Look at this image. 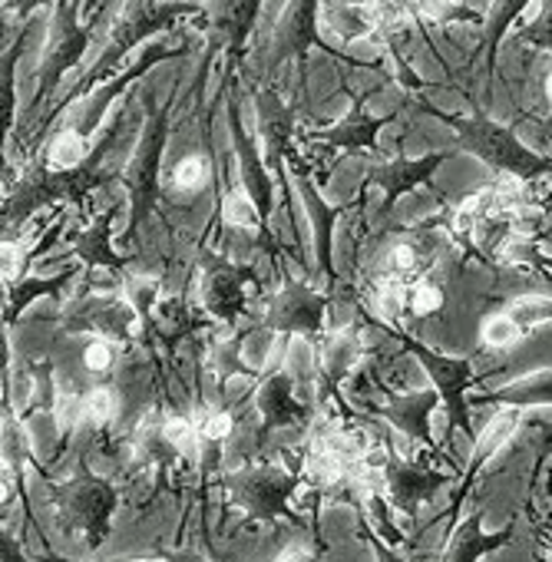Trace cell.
<instances>
[{
	"mask_svg": "<svg viewBox=\"0 0 552 562\" xmlns=\"http://www.w3.org/2000/svg\"><path fill=\"white\" fill-rule=\"evenodd\" d=\"M417 110L430 113L443 126H450L453 139H457V149L476 156L483 166H489L503 179H516V182L529 186V182H536L542 176H552V159H545L536 149H529L526 143H519L512 126L496 123L483 110L473 113V116H463V113H443V110H437V106H430L424 100H417Z\"/></svg>",
	"mask_w": 552,
	"mask_h": 562,
	"instance_id": "cell-2",
	"label": "cell"
},
{
	"mask_svg": "<svg viewBox=\"0 0 552 562\" xmlns=\"http://www.w3.org/2000/svg\"><path fill=\"white\" fill-rule=\"evenodd\" d=\"M44 562H80V559H67V555H44Z\"/></svg>",
	"mask_w": 552,
	"mask_h": 562,
	"instance_id": "cell-44",
	"label": "cell"
},
{
	"mask_svg": "<svg viewBox=\"0 0 552 562\" xmlns=\"http://www.w3.org/2000/svg\"><path fill=\"white\" fill-rule=\"evenodd\" d=\"M519 41L536 50H552V4L536 8V21L519 31Z\"/></svg>",
	"mask_w": 552,
	"mask_h": 562,
	"instance_id": "cell-40",
	"label": "cell"
},
{
	"mask_svg": "<svg viewBox=\"0 0 552 562\" xmlns=\"http://www.w3.org/2000/svg\"><path fill=\"white\" fill-rule=\"evenodd\" d=\"M199 11H202V8H195V4H126L120 24H116L113 34H110L106 50H103V54L97 57V64L74 83V90H70L60 103H54V106L47 110V116L41 120V126H37L34 133H44L64 110H70V106L80 103L83 97H93L97 90H103V87L110 83V77L120 70L123 57H129L143 41H149L153 34H162V31L176 27V21L189 18V14H199ZM116 77H120V74H116Z\"/></svg>",
	"mask_w": 552,
	"mask_h": 562,
	"instance_id": "cell-3",
	"label": "cell"
},
{
	"mask_svg": "<svg viewBox=\"0 0 552 562\" xmlns=\"http://www.w3.org/2000/svg\"><path fill=\"white\" fill-rule=\"evenodd\" d=\"M325 21L335 34H341V41H361V37H374L384 24V8L374 4H325Z\"/></svg>",
	"mask_w": 552,
	"mask_h": 562,
	"instance_id": "cell-28",
	"label": "cell"
},
{
	"mask_svg": "<svg viewBox=\"0 0 552 562\" xmlns=\"http://www.w3.org/2000/svg\"><path fill=\"white\" fill-rule=\"evenodd\" d=\"M371 384H374L378 391H384V404H368V414H378V417L391 420V424H394L401 434H407L414 443L430 447V450L437 453V443H433V437H430V414H433V407L440 404L437 391L430 387V391H414V394H394L378 374H374Z\"/></svg>",
	"mask_w": 552,
	"mask_h": 562,
	"instance_id": "cell-19",
	"label": "cell"
},
{
	"mask_svg": "<svg viewBox=\"0 0 552 562\" xmlns=\"http://www.w3.org/2000/svg\"><path fill=\"white\" fill-rule=\"evenodd\" d=\"M315 351H318V401L338 397V404L345 407L341 384L351 378V371L358 368V361H361V355H364L361 335L351 331V328H345V331H328V338H325Z\"/></svg>",
	"mask_w": 552,
	"mask_h": 562,
	"instance_id": "cell-22",
	"label": "cell"
},
{
	"mask_svg": "<svg viewBox=\"0 0 552 562\" xmlns=\"http://www.w3.org/2000/svg\"><path fill=\"white\" fill-rule=\"evenodd\" d=\"M123 130H126V113L120 110V113H113V123L106 130H100L93 153L83 166H77V169H47L44 162L34 166V172L4 195V212H0V218H4V238L14 235L18 228H24V222L34 212L57 205V202H83L103 182L120 179L116 172L103 169V162H106L110 149H116Z\"/></svg>",
	"mask_w": 552,
	"mask_h": 562,
	"instance_id": "cell-1",
	"label": "cell"
},
{
	"mask_svg": "<svg viewBox=\"0 0 552 562\" xmlns=\"http://www.w3.org/2000/svg\"><path fill=\"white\" fill-rule=\"evenodd\" d=\"M374 322H378V318H374ZM378 328H384L391 338H397L401 348L420 361V368L427 371V378H430V384H433V391H437V397H440V407L447 411L450 427L460 430V434H466V437H476V434H473V414H470L473 407H470V401H466V391L476 384L473 358H450V355H440L437 348H430V345L417 341L414 335L401 331L394 322H378Z\"/></svg>",
	"mask_w": 552,
	"mask_h": 562,
	"instance_id": "cell-5",
	"label": "cell"
},
{
	"mask_svg": "<svg viewBox=\"0 0 552 562\" xmlns=\"http://www.w3.org/2000/svg\"><path fill=\"white\" fill-rule=\"evenodd\" d=\"M545 90H549V100H552V74H549V80H545Z\"/></svg>",
	"mask_w": 552,
	"mask_h": 562,
	"instance_id": "cell-45",
	"label": "cell"
},
{
	"mask_svg": "<svg viewBox=\"0 0 552 562\" xmlns=\"http://www.w3.org/2000/svg\"><path fill=\"white\" fill-rule=\"evenodd\" d=\"M136 325H139V315L133 312V305L126 299H116V295H97V299L80 295L60 315L64 335H93V338H110L116 345H126L133 338Z\"/></svg>",
	"mask_w": 552,
	"mask_h": 562,
	"instance_id": "cell-14",
	"label": "cell"
},
{
	"mask_svg": "<svg viewBox=\"0 0 552 562\" xmlns=\"http://www.w3.org/2000/svg\"><path fill=\"white\" fill-rule=\"evenodd\" d=\"M162 430H166L169 447H172L182 460H189V463H195V460H199L202 443H199V427H195V420H189L185 414L172 411V414H166Z\"/></svg>",
	"mask_w": 552,
	"mask_h": 562,
	"instance_id": "cell-32",
	"label": "cell"
},
{
	"mask_svg": "<svg viewBox=\"0 0 552 562\" xmlns=\"http://www.w3.org/2000/svg\"><path fill=\"white\" fill-rule=\"evenodd\" d=\"M120 358V345L110 341V338H93L87 348H83V368L90 374H110L113 364Z\"/></svg>",
	"mask_w": 552,
	"mask_h": 562,
	"instance_id": "cell-39",
	"label": "cell"
},
{
	"mask_svg": "<svg viewBox=\"0 0 552 562\" xmlns=\"http://www.w3.org/2000/svg\"><path fill=\"white\" fill-rule=\"evenodd\" d=\"M328 292H318L305 281H285V289L264 305V328L279 335H298L318 348L328 338Z\"/></svg>",
	"mask_w": 552,
	"mask_h": 562,
	"instance_id": "cell-9",
	"label": "cell"
},
{
	"mask_svg": "<svg viewBox=\"0 0 552 562\" xmlns=\"http://www.w3.org/2000/svg\"><path fill=\"white\" fill-rule=\"evenodd\" d=\"M143 106L149 113L146 133L133 149V159L126 166V172H120V182L129 192V228H126V248L136 245L139 228L146 225V218L156 212L159 205V172H162V153L169 143V126H172V106H159L153 90H143Z\"/></svg>",
	"mask_w": 552,
	"mask_h": 562,
	"instance_id": "cell-4",
	"label": "cell"
},
{
	"mask_svg": "<svg viewBox=\"0 0 552 562\" xmlns=\"http://www.w3.org/2000/svg\"><path fill=\"white\" fill-rule=\"evenodd\" d=\"M255 110H258V130H261L264 162H268L271 176L279 179V189L289 199V209L295 212V205H292V186H289V176H285V159L298 146L295 143L298 106L295 103H285L279 93H274V87H258L255 90Z\"/></svg>",
	"mask_w": 552,
	"mask_h": 562,
	"instance_id": "cell-10",
	"label": "cell"
},
{
	"mask_svg": "<svg viewBox=\"0 0 552 562\" xmlns=\"http://www.w3.org/2000/svg\"><path fill=\"white\" fill-rule=\"evenodd\" d=\"M519 417H522V411H516V407H499V411L493 414V420L486 424L483 437H480L476 447H473V457H470L466 473L460 476V490L453 493L450 516H457V509L463 506V499H466V493L473 490V483H476V476L483 473V467L512 440V434H516V427H519Z\"/></svg>",
	"mask_w": 552,
	"mask_h": 562,
	"instance_id": "cell-24",
	"label": "cell"
},
{
	"mask_svg": "<svg viewBox=\"0 0 552 562\" xmlns=\"http://www.w3.org/2000/svg\"><path fill=\"white\" fill-rule=\"evenodd\" d=\"M255 411L261 417V437L274 430H298V427H308L312 420V407L298 401L295 374L285 368L261 374L258 391H255Z\"/></svg>",
	"mask_w": 552,
	"mask_h": 562,
	"instance_id": "cell-18",
	"label": "cell"
},
{
	"mask_svg": "<svg viewBox=\"0 0 552 562\" xmlns=\"http://www.w3.org/2000/svg\"><path fill=\"white\" fill-rule=\"evenodd\" d=\"M532 4H526V0H512V4H493L489 8V14H486V27H483V41H480V50L486 47V77L493 80V60H496V47H499V41H503V34L509 31V24L512 21H519L522 18V11H529Z\"/></svg>",
	"mask_w": 552,
	"mask_h": 562,
	"instance_id": "cell-29",
	"label": "cell"
},
{
	"mask_svg": "<svg viewBox=\"0 0 552 562\" xmlns=\"http://www.w3.org/2000/svg\"><path fill=\"white\" fill-rule=\"evenodd\" d=\"M453 483L450 473H437L430 467H420L414 460H401L391 453L387 467H384V490L387 499L404 513V516H417L420 503H427L440 486Z\"/></svg>",
	"mask_w": 552,
	"mask_h": 562,
	"instance_id": "cell-20",
	"label": "cell"
},
{
	"mask_svg": "<svg viewBox=\"0 0 552 562\" xmlns=\"http://www.w3.org/2000/svg\"><path fill=\"white\" fill-rule=\"evenodd\" d=\"M480 338H483V348H489V351H506V348H512V345L522 341V331L499 312V315L486 318Z\"/></svg>",
	"mask_w": 552,
	"mask_h": 562,
	"instance_id": "cell-38",
	"label": "cell"
},
{
	"mask_svg": "<svg viewBox=\"0 0 552 562\" xmlns=\"http://www.w3.org/2000/svg\"><path fill=\"white\" fill-rule=\"evenodd\" d=\"M159 562H209L192 549H159Z\"/></svg>",
	"mask_w": 552,
	"mask_h": 562,
	"instance_id": "cell-42",
	"label": "cell"
},
{
	"mask_svg": "<svg viewBox=\"0 0 552 562\" xmlns=\"http://www.w3.org/2000/svg\"><path fill=\"white\" fill-rule=\"evenodd\" d=\"M50 490H54L57 522L67 532L87 536V542L97 549L110 536V526H113V513H116L113 483L90 470H80L77 476H70L64 483L50 480Z\"/></svg>",
	"mask_w": 552,
	"mask_h": 562,
	"instance_id": "cell-6",
	"label": "cell"
},
{
	"mask_svg": "<svg viewBox=\"0 0 552 562\" xmlns=\"http://www.w3.org/2000/svg\"><path fill=\"white\" fill-rule=\"evenodd\" d=\"M192 54V47L189 44H179V47H169V44H159V41H153V44H146V50H143V57L136 60V64H129L116 80H110L103 90H97L74 116H70V123H67V130L70 133H77V136H83L87 143L97 136V130H100V123H103V116H106V110L113 106V100L116 97H123L126 93V87H133L139 77H146L156 64H166V60H179V57H189Z\"/></svg>",
	"mask_w": 552,
	"mask_h": 562,
	"instance_id": "cell-13",
	"label": "cell"
},
{
	"mask_svg": "<svg viewBox=\"0 0 552 562\" xmlns=\"http://www.w3.org/2000/svg\"><path fill=\"white\" fill-rule=\"evenodd\" d=\"M292 179L298 182V192H302V202L308 209V218H312V248H315V274L325 281L328 295L335 299L338 292V268H335V222L351 212V205H328L322 195H318V186L312 182V172H308V162L298 159V153L292 156Z\"/></svg>",
	"mask_w": 552,
	"mask_h": 562,
	"instance_id": "cell-12",
	"label": "cell"
},
{
	"mask_svg": "<svg viewBox=\"0 0 552 562\" xmlns=\"http://www.w3.org/2000/svg\"><path fill=\"white\" fill-rule=\"evenodd\" d=\"M80 268H83V265H70V268H64L60 274H47V278L24 274V278H18V281H4V285H8L4 328L11 331V328L21 322V315H24L34 302H41V299L60 302V299H64V292H67V289L74 285V281H77Z\"/></svg>",
	"mask_w": 552,
	"mask_h": 562,
	"instance_id": "cell-25",
	"label": "cell"
},
{
	"mask_svg": "<svg viewBox=\"0 0 552 562\" xmlns=\"http://www.w3.org/2000/svg\"><path fill=\"white\" fill-rule=\"evenodd\" d=\"M27 37H31V24L14 37V44H11V50H8V57H4V136L14 130V123H18V110H14V97H18V83H14V70H18V57L24 54V44H27Z\"/></svg>",
	"mask_w": 552,
	"mask_h": 562,
	"instance_id": "cell-34",
	"label": "cell"
},
{
	"mask_svg": "<svg viewBox=\"0 0 552 562\" xmlns=\"http://www.w3.org/2000/svg\"><path fill=\"white\" fill-rule=\"evenodd\" d=\"M228 130H232V143H235V159H238V182L245 189V195L255 202L268 235L271 232V212H274V179L271 169L264 162V156L258 153V143L248 136V130L241 126V106L238 97L228 93Z\"/></svg>",
	"mask_w": 552,
	"mask_h": 562,
	"instance_id": "cell-15",
	"label": "cell"
},
{
	"mask_svg": "<svg viewBox=\"0 0 552 562\" xmlns=\"http://www.w3.org/2000/svg\"><path fill=\"white\" fill-rule=\"evenodd\" d=\"M298 473L282 467H248L225 480L228 496L238 509H245L248 522H274L285 516L289 522L302 526V516L292 513L289 499L298 490Z\"/></svg>",
	"mask_w": 552,
	"mask_h": 562,
	"instance_id": "cell-7",
	"label": "cell"
},
{
	"mask_svg": "<svg viewBox=\"0 0 552 562\" xmlns=\"http://www.w3.org/2000/svg\"><path fill=\"white\" fill-rule=\"evenodd\" d=\"M450 159V153H430V156H420V159H391V162H378L368 169V186H378L384 192V205H381V215H387L401 195L420 189L424 182L433 179V172Z\"/></svg>",
	"mask_w": 552,
	"mask_h": 562,
	"instance_id": "cell-21",
	"label": "cell"
},
{
	"mask_svg": "<svg viewBox=\"0 0 552 562\" xmlns=\"http://www.w3.org/2000/svg\"><path fill=\"white\" fill-rule=\"evenodd\" d=\"M241 331H232L228 338H218L215 348H212V364H215V384H218V394L225 391V381L228 378H248V381H261L258 371L245 368V361H238V351H241Z\"/></svg>",
	"mask_w": 552,
	"mask_h": 562,
	"instance_id": "cell-30",
	"label": "cell"
},
{
	"mask_svg": "<svg viewBox=\"0 0 552 562\" xmlns=\"http://www.w3.org/2000/svg\"><path fill=\"white\" fill-rule=\"evenodd\" d=\"M205 182H209V166L202 156H182L169 172V186L179 192H199Z\"/></svg>",
	"mask_w": 552,
	"mask_h": 562,
	"instance_id": "cell-36",
	"label": "cell"
},
{
	"mask_svg": "<svg viewBox=\"0 0 552 562\" xmlns=\"http://www.w3.org/2000/svg\"><path fill=\"white\" fill-rule=\"evenodd\" d=\"M483 506H476L463 522H453L450 532H447V546H443V555L440 562H480L483 555L503 549V546H512L516 539V519H509L499 532H486L483 529Z\"/></svg>",
	"mask_w": 552,
	"mask_h": 562,
	"instance_id": "cell-23",
	"label": "cell"
},
{
	"mask_svg": "<svg viewBox=\"0 0 552 562\" xmlns=\"http://www.w3.org/2000/svg\"><path fill=\"white\" fill-rule=\"evenodd\" d=\"M318 11H322V4H315V0H302V4H289L285 8V18H282L279 31H274V44H271V54H268V67H264L268 77L279 70L282 64H289V60L305 64V57H308L312 47L325 50L338 64L368 67V64H361V60H354V57H348V54H341V50H335V47L325 44V37L318 34Z\"/></svg>",
	"mask_w": 552,
	"mask_h": 562,
	"instance_id": "cell-11",
	"label": "cell"
},
{
	"mask_svg": "<svg viewBox=\"0 0 552 562\" xmlns=\"http://www.w3.org/2000/svg\"><path fill=\"white\" fill-rule=\"evenodd\" d=\"M391 274H397V278H404V285L410 278H417L424 268H427V255L420 251V245H414V241H401V245H394L391 248ZM420 281V278H417Z\"/></svg>",
	"mask_w": 552,
	"mask_h": 562,
	"instance_id": "cell-37",
	"label": "cell"
},
{
	"mask_svg": "<svg viewBox=\"0 0 552 562\" xmlns=\"http://www.w3.org/2000/svg\"><path fill=\"white\" fill-rule=\"evenodd\" d=\"M374 93H378V87L361 90L354 97L351 110L335 126H325V130L308 133V143H315L322 149H345V153H374V156H381V149H378V130H384L387 123H394L397 113H384V116L368 113V100Z\"/></svg>",
	"mask_w": 552,
	"mask_h": 562,
	"instance_id": "cell-17",
	"label": "cell"
},
{
	"mask_svg": "<svg viewBox=\"0 0 552 562\" xmlns=\"http://www.w3.org/2000/svg\"><path fill=\"white\" fill-rule=\"evenodd\" d=\"M470 407H516V411L552 407V368H545V371H529V374L516 378L512 384H506V387H499V391L476 394V397L470 401Z\"/></svg>",
	"mask_w": 552,
	"mask_h": 562,
	"instance_id": "cell-27",
	"label": "cell"
},
{
	"mask_svg": "<svg viewBox=\"0 0 552 562\" xmlns=\"http://www.w3.org/2000/svg\"><path fill=\"white\" fill-rule=\"evenodd\" d=\"M255 281H258L255 268L232 265L225 258H209L202 271V308L215 322L235 328L248 305V285H255Z\"/></svg>",
	"mask_w": 552,
	"mask_h": 562,
	"instance_id": "cell-16",
	"label": "cell"
},
{
	"mask_svg": "<svg viewBox=\"0 0 552 562\" xmlns=\"http://www.w3.org/2000/svg\"><path fill=\"white\" fill-rule=\"evenodd\" d=\"M503 315L522 331V338L529 331H536L539 325H549L552 322V299H539V295H526V299H512Z\"/></svg>",
	"mask_w": 552,
	"mask_h": 562,
	"instance_id": "cell-31",
	"label": "cell"
},
{
	"mask_svg": "<svg viewBox=\"0 0 552 562\" xmlns=\"http://www.w3.org/2000/svg\"><path fill=\"white\" fill-rule=\"evenodd\" d=\"M440 308H443V289L437 285V281L420 278V281H414V285L407 289V312L414 318H430Z\"/></svg>",
	"mask_w": 552,
	"mask_h": 562,
	"instance_id": "cell-35",
	"label": "cell"
},
{
	"mask_svg": "<svg viewBox=\"0 0 552 562\" xmlns=\"http://www.w3.org/2000/svg\"><path fill=\"white\" fill-rule=\"evenodd\" d=\"M113 218H116V205L103 209L90 228L80 232V238L74 241V255L80 258V265L87 268H106L113 274H126V265H129V255H120L110 241V232H113Z\"/></svg>",
	"mask_w": 552,
	"mask_h": 562,
	"instance_id": "cell-26",
	"label": "cell"
},
{
	"mask_svg": "<svg viewBox=\"0 0 552 562\" xmlns=\"http://www.w3.org/2000/svg\"><path fill=\"white\" fill-rule=\"evenodd\" d=\"M358 526H361V536L368 539V546H371V552H374V559L378 562H404V555L384 539V536H378L374 529H371V522H368V513H358Z\"/></svg>",
	"mask_w": 552,
	"mask_h": 562,
	"instance_id": "cell-41",
	"label": "cell"
},
{
	"mask_svg": "<svg viewBox=\"0 0 552 562\" xmlns=\"http://www.w3.org/2000/svg\"><path fill=\"white\" fill-rule=\"evenodd\" d=\"M106 4H100V11L80 24V4H70V0H64V4L54 8V27H50V41H47V50H44V64H41V90L31 103V116H37V110L44 106V100L57 90V83L83 60V54L90 50L93 44V21L103 14Z\"/></svg>",
	"mask_w": 552,
	"mask_h": 562,
	"instance_id": "cell-8",
	"label": "cell"
},
{
	"mask_svg": "<svg viewBox=\"0 0 552 562\" xmlns=\"http://www.w3.org/2000/svg\"><path fill=\"white\" fill-rule=\"evenodd\" d=\"M274 562H318V552H308L302 546H289V549L279 552V559H274Z\"/></svg>",
	"mask_w": 552,
	"mask_h": 562,
	"instance_id": "cell-43",
	"label": "cell"
},
{
	"mask_svg": "<svg viewBox=\"0 0 552 562\" xmlns=\"http://www.w3.org/2000/svg\"><path fill=\"white\" fill-rule=\"evenodd\" d=\"M116 407H120L116 391L106 384H97L83 394V424L90 430H106L116 417Z\"/></svg>",
	"mask_w": 552,
	"mask_h": 562,
	"instance_id": "cell-33",
	"label": "cell"
}]
</instances>
